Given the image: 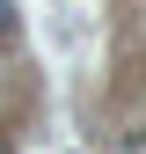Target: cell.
<instances>
[{
	"label": "cell",
	"instance_id": "cell-3",
	"mask_svg": "<svg viewBox=\"0 0 146 154\" xmlns=\"http://www.w3.org/2000/svg\"><path fill=\"white\" fill-rule=\"evenodd\" d=\"M0 154H7V140H0Z\"/></svg>",
	"mask_w": 146,
	"mask_h": 154
},
{
	"label": "cell",
	"instance_id": "cell-2",
	"mask_svg": "<svg viewBox=\"0 0 146 154\" xmlns=\"http://www.w3.org/2000/svg\"><path fill=\"white\" fill-rule=\"evenodd\" d=\"M117 154H146V132H132V140H124V147H117Z\"/></svg>",
	"mask_w": 146,
	"mask_h": 154
},
{
	"label": "cell",
	"instance_id": "cell-1",
	"mask_svg": "<svg viewBox=\"0 0 146 154\" xmlns=\"http://www.w3.org/2000/svg\"><path fill=\"white\" fill-rule=\"evenodd\" d=\"M15 29V0H0V37H7Z\"/></svg>",
	"mask_w": 146,
	"mask_h": 154
}]
</instances>
